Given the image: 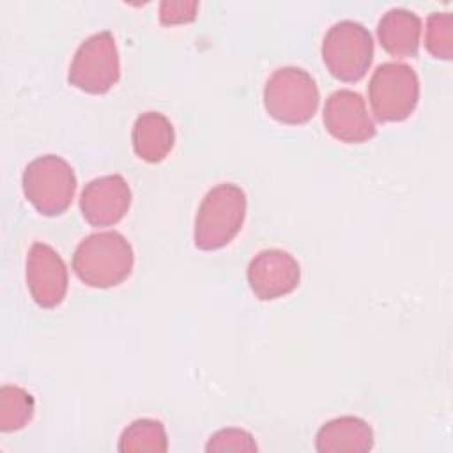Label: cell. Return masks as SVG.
Instances as JSON below:
<instances>
[{
	"label": "cell",
	"mask_w": 453,
	"mask_h": 453,
	"mask_svg": "<svg viewBox=\"0 0 453 453\" xmlns=\"http://www.w3.org/2000/svg\"><path fill=\"white\" fill-rule=\"evenodd\" d=\"M134 253L127 239L115 232H94L74 250L73 269L88 287L110 288L120 285L133 271Z\"/></svg>",
	"instance_id": "obj_1"
},
{
	"label": "cell",
	"mask_w": 453,
	"mask_h": 453,
	"mask_svg": "<svg viewBox=\"0 0 453 453\" xmlns=\"http://www.w3.org/2000/svg\"><path fill=\"white\" fill-rule=\"evenodd\" d=\"M246 209V195L237 184L221 182L211 188L195 216V246L203 251L226 246L242 228Z\"/></svg>",
	"instance_id": "obj_2"
},
{
	"label": "cell",
	"mask_w": 453,
	"mask_h": 453,
	"mask_svg": "<svg viewBox=\"0 0 453 453\" xmlns=\"http://www.w3.org/2000/svg\"><path fill=\"white\" fill-rule=\"evenodd\" d=\"M319 101L317 81L303 67H278L264 85V108L281 124H306L317 113Z\"/></svg>",
	"instance_id": "obj_3"
},
{
	"label": "cell",
	"mask_w": 453,
	"mask_h": 453,
	"mask_svg": "<svg viewBox=\"0 0 453 453\" xmlns=\"http://www.w3.org/2000/svg\"><path fill=\"white\" fill-rule=\"evenodd\" d=\"M27 200L42 216H58L71 205L76 191L73 166L57 154H44L32 159L21 177Z\"/></svg>",
	"instance_id": "obj_4"
},
{
	"label": "cell",
	"mask_w": 453,
	"mask_h": 453,
	"mask_svg": "<svg viewBox=\"0 0 453 453\" xmlns=\"http://www.w3.org/2000/svg\"><path fill=\"white\" fill-rule=\"evenodd\" d=\"M322 60L342 81H359L373 60V39L365 25L354 19L333 23L322 39Z\"/></svg>",
	"instance_id": "obj_5"
},
{
	"label": "cell",
	"mask_w": 453,
	"mask_h": 453,
	"mask_svg": "<svg viewBox=\"0 0 453 453\" xmlns=\"http://www.w3.org/2000/svg\"><path fill=\"white\" fill-rule=\"evenodd\" d=\"M372 111L380 122H402L416 110L419 80L416 71L403 62L380 64L368 83Z\"/></svg>",
	"instance_id": "obj_6"
},
{
	"label": "cell",
	"mask_w": 453,
	"mask_h": 453,
	"mask_svg": "<svg viewBox=\"0 0 453 453\" xmlns=\"http://www.w3.org/2000/svg\"><path fill=\"white\" fill-rule=\"evenodd\" d=\"M119 78L120 58L113 34L101 30L81 41L69 65V83L87 94H104Z\"/></svg>",
	"instance_id": "obj_7"
},
{
	"label": "cell",
	"mask_w": 453,
	"mask_h": 453,
	"mask_svg": "<svg viewBox=\"0 0 453 453\" xmlns=\"http://www.w3.org/2000/svg\"><path fill=\"white\" fill-rule=\"evenodd\" d=\"M246 278L251 292L260 301H273L297 288L301 265L288 251L269 248L250 260Z\"/></svg>",
	"instance_id": "obj_8"
},
{
	"label": "cell",
	"mask_w": 453,
	"mask_h": 453,
	"mask_svg": "<svg viewBox=\"0 0 453 453\" xmlns=\"http://www.w3.org/2000/svg\"><path fill=\"white\" fill-rule=\"evenodd\" d=\"M27 287L41 308L58 306L67 294V267L62 257L46 242H34L25 264Z\"/></svg>",
	"instance_id": "obj_9"
},
{
	"label": "cell",
	"mask_w": 453,
	"mask_h": 453,
	"mask_svg": "<svg viewBox=\"0 0 453 453\" xmlns=\"http://www.w3.org/2000/svg\"><path fill=\"white\" fill-rule=\"evenodd\" d=\"M322 120L327 133L343 143H363L377 133L363 96L350 88H338L329 94Z\"/></svg>",
	"instance_id": "obj_10"
},
{
	"label": "cell",
	"mask_w": 453,
	"mask_h": 453,
	"mask_svg": "<svg viewBox=\"0 0 453 453\" xmlns=\"http://www.w3.org/2000/svg\"><path fill=\"white\" fill-rule=\"evenodd\" d=\"M131 188L120 173L92 179L80 195V211L92 226L119 223L131 207Z\"/></svg>",
	"instance_id": "obj_11"
},
{
	"label": "cell",
	"mask_w": 453,
	"mask_h": 453,
	"mask_svg": "<svg viewBox=\"0 0 453 453\" xmlns=\"http://www.w3.org/2000/svg\"><path fill=\"white\" fill-rule=\"evenodd\" d=\"M315 448L320 453H366L373 448V430L357 416H340L319 428Z\"/></svg>",
	"instance_id": "obj_12"
},
{
	"label": "cell",
	"mask_w": 453,
	"mask_h": 453,
	"mask_svg": "<svg viewBox=\"0 0 453 453\" xmlns=\"http://www.w3.org/2000/svg\"><path fill=\"white\" fill-rule=\"evenodd\" d=\"M134 154L147 163L163 161L175 143V131L170 119L159 111H143L131 129Z\"/></svg>",
	"instance_id": "obj_13"
},
{
	"label": "cell",
	"mask_w": 453,
	"mask_h": 453,
	"mask_svg": "<svg viewBox=\"0 0 453 453\" xmlns=\"http://www.w3.org/2000/svg\"><path fill=\"white\" fill-rule=\"evenodd\" d=\"M377 35L380 46L393 57H414L419 48L421 19L405 7L388 9L379 23Z\"/></svg>",
	"instance_id": "obj_14"
},
{
	"label": "cell",
	"mask_w": 453,
	"mask_h": 453,
	"mask_svg": "<svg viewBox=\"0 0 453 453\" xmlns=\"http://www.w3.org/2000/svg\"><path fill=\"white\" fill-rule=\"evenodd\" d=\"M168 449V437L165 425L157 419L140 418L127 425L119 437V451L126 453H163Z\"/></svg>",
	"instance_id": "obj_15"
},
{
	"label": "cell",
	"mask_w": 453,
	"mask_h": 453,
	"mask_svg": "<svg viewBox=\"0 0 453 453\" xmlns=\"http://www.w3.org/2000/svg\"><path fill=\"white\" fill-rule=\"evenodd\" d=\"M34 396L19 386H4L0 389V430H21L34 416Z\"/></svg>",
	"instance_id": "obj_16"
},
{
	"label": "cell",
	"mask_w": 453,
	"mask_h": 453,
	"mask_svg": "<svg viewBox=\"0 0 453 453\" xmlns=\"http://www.w3.org/2000/svg\"><path fill=\"white\" fill-rule=\"evenodd\" d=\"M425 46L428 53L441 60L453 57V16L451 12H432L426 18Z\"/></svg>",
	"instance_id": "obj_17"
},
{
	"label": "cell",
	"mask_w": 453,
	"mask_h": 453,
	"mask_svg": "<svg viewBox=\"0 0 453 453\" xmlns=\"http://www.w3.org/2000/svg\"><path fill=\"white\" fill-rule=\"evenodd\" d=\"M207 451H257L253 435L242 428H221L214 432L207 444Z\"/></svg>",
	"instance_id": "obj_18"
},
{
	"label": "cell",
	"mask_w": 453,
	"mask_h": 453,
	"mask_svg": "<svg viewBox=\"0 0 453 453\" xmlns=\"http://www.w3.org/2000/svg\"><path fill=\"white\" fill-rule=\"evenodd\" d=\"M196 9V0H163L159 4V21L163 25L189 23L195 19Z\"/></svg>",
	"instance_id": "obj_19"
}]
</instances>
